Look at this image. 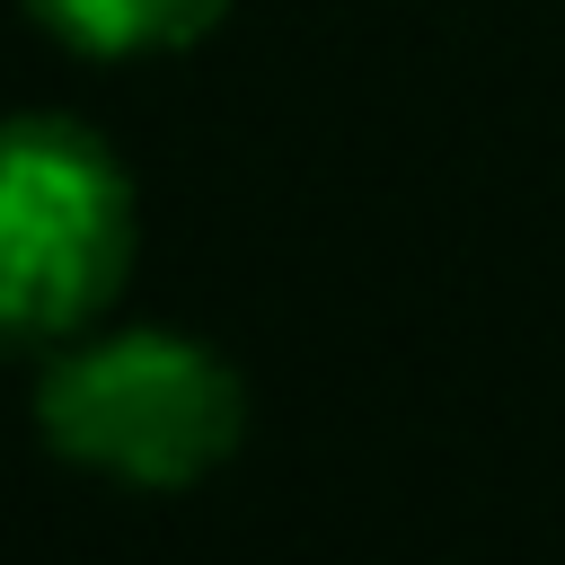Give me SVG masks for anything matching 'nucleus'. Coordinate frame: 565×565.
<instances>
[{"instance_id": "nucleus-1", "label": "nucleus", "mask_w": 565, "mask_h": 565, "mask_svg": "<svg viewBox=\"0 0 565 565\" xmlns=\"http://www.w3.org/2000/svg\"><path fill=\"white\" fill-rule=\"evenodd\" d=\"M35 424L62 459L124 486H194L247 433L238 371L177 327H106L71 335L35 380Z\"/></svg>"}, {"instance_id": "nucleus-2", "label": "nucleus", "mask_w": 565, "mask_h": 565, "mask_svg": "<svg viewBox=\"0 0 565 565\" xmlns=\"http://www.w3.org/2000/svg\"><path fill=\"white\" fill-rule=\"evenodd\" d=\"M132 265V177L71 115L0 124V335H79Z\"/></svg>"}, {"instance_id": "nucleus-3", "label": "nucleus", "mask_w": 565, "mask_h": 565, "mask_svg": "<svg viewBox=\"0 0 565 565\" xmlns=\"http://www.w3.org/2000/svg\"><path fill=\"white\" fill-rule=\"evenodd\" d=\"M230 0H35V18L79 53H168L221 26Z\"/></svg>"}]
</instances>
